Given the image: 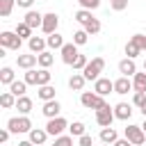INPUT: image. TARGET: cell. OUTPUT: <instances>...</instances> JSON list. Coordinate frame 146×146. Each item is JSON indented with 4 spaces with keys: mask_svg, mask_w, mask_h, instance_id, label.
<instances>
[{
    "mask_svg": "<svg viewBox=\"0 0 146 146\" xmlns=\"http://www.w3.org/2000/svg\"><path fill=\"white\" fill-rule=\"evenodd\" d=\"M80 139V146H94V139L89 137V135H82V137H78Z\"/></svg>",
    "mask_w": 146,
    "mask_h": 146,
    "instance_id": "cell-44",
    "label": "cell"
},
{
    "mask_svg": "<svg viewBox=\"0 0 146 146\" xmlns=\"http://www.w3.org/2000/svg\"><path fill=\"white\" fill-rule=\"evenodd\" d=\"M110 91H114V82L110 80V78H98L96 82H94V94H98V96H107Z\"/></svg>",
    "mask_w": 146,
    "mask_h": 146,
    "instance_id": "cell-10",
    "label": "cell"
},
{
    "mask_svg": "<svg viewBox=\"0 0 146 146\" xmlns=\"http://www.w3.org/2000/svg\"><path fill=\"white\" fill-rule=\"evenodd\" d=\"M66 128H68V123H66V119H62V116H57V119H48V123H46V132L52 135V137H59Z\"/></svg>",
    "mask_w": 146,
    "mask_h": 146,
    "instance_id": "cell-7",
    "label": "cell"
},
{
    "mask_svg": "<svg viewBox=\"0 0 146 146\" xmlns=\"http://www.w3.org/2000/svg\"><path fill=\"white\" fill-rule=\"evenodd\" d=\"M14 32H16V34H18V36H21V39H27V41H30V39H32V27H30V25H27V23H18V25H16V30H14Z\"/></svg>",
    "mask_w": 146,
    "mask_h": 146,
    "instance_id": "cell-26",
    "label": "cell"
},
{
    "mask_svg": "<svg viewBox=\"0 0 146 146\" xmlns=\"http://www.w3.org/2000/svg\"><path fill=\"white\" fill-rule=\"evenodd\" d=\"M27 46H30V52H32V55H41V52L46 50L48 41H46V39H41V36H32V39L27 41Z\"/></svg>",
    "mask_w": 146,
    "mask_h": 146,
    "instance_id": "cell-14",
    "label": "cell"
},
{
    "mask_svg": "<svg viewBox=\"0 0 146 146\" xmlns=\"http://www.w3.org/2000/svg\"><path fill=\"white\" fill-rule=\"evenodd\" d=\"M16 2H18V7H23V9H27V11H30V7H32V2H34V0H16Z\"/></svg>",
    "mask_w": 146,
    "mask_h": 146,
    "instance_id": "cell-45",
    "label": "cell"
},
{
    "mask_svg": "<svg viewBox=\"0 0 146 146\" xmlns=\"http://www.w3.org/2000/svg\"><path fill=\"white\" fill-rule=\"evenodd\" d=\"M144 73H146V62H144Z\"/></svg>",
    "mask_w": 146,
    "mask_h": 146,
    "instance_id": "cell-51",
    "label": "cell"
},
{
    "mask_svg": "<svg viewBox=\"0 0 146 146\" xmlns=\"http://www.w3.org/2000/svg\"><path fill=\"white\" fill-rule=\"evenodd\" d=\"M144 100H146V94H144V91H135V98H132V103H135L137 107H141V105H144Z\"/></svg>",
    "mask_w": 146,
    "mask_h": 146,
    "instance_id": "cell-42",
    "label": "cell"
},
{
    "mask_svg": "<svg viewBox=\"0 0 146 146\" xmlns=\"http://www.w3.org/2000/svg\"><path fill=\"white\" fill-rule=\"evenodd\" d=\"M23 23H27V25L34 30V27H41V25H43V16H41L39 11H34V9H30V11L25 14V21H23Z\"/></svg>",
    "mask_w": 146,
    "mask_h": 146,
    "instance_id": "cell-15",
    "label": "cell"
},
{
    "mask_svg": "<svg viewBox=\"0 0 146 146\" xmlns=\"http://www.w3.org/2000/svg\"><path fill=\"white\" fill-rule=\"evenodd\" d=\"M125 139L135 146H141L146 141V132L141 130V125H128L125 128Z\"/></svg>",
    "mask_w": 146,
    "mask_h": 146,
    "instance_id": "cell-5",
    "label": "cell"
},
{
    "mask_svg": "<svg viewBox=\"0 0 146 146\" xmlns=\"http://www.w3.org/2000/svg\"><path fill=\"white\" fill-rule=\"evenodd\" d=\"M112 146H135V144H130L128 139H116V141H114Z\"/></svg>",
    "mask_w": 146,
    "mask_h": 146,
    "instance_id": "cell-46",
    "label": "cell"
},
{
    "mask_svg": "<svg viewBox=\"0 0 146 146\" xmlns=\"http://www.w3.org/2000/svg\"><path fill=\"white\" fill-rule=\"evenodd\" d=\"M78 2H80V7H82V9H89V11L100 7V0H78Z\"/></svg>",
    "mask_w": 146,
    "mask_h": 146,
    "instance_id": "cell-40",
    "label": "cell"
},
{
    "mask_svg": "<svg viewBox=\"0 0 146 146\" xmlns=\"http://www.w3.org/2000/svg\"><path fill=\"white\" fill-rule=\"evenodd\" d=\"M105 146H110V144H105Z\"/></svg>",
    "mask_w": 146,
    "mask_h": 146,
    "instance_id": "cell-52",
    "label": "cell"
},
{
    "mask_svg": "<svg viewBox=\"0 0 146 146\" xmlns=\"http://www.w3.org/2000/svg\"><path fill=\"white\" fill-rule=\"evenodd\" d=\"M52 146H73V137L71 135H59V137H55Z\"/></svg>",
    "mask_w": 146,
    "mask_h": 146,
    "instance_id": "cell-38",
    "label": "cell"
},
{
    "mask_svg": "<svg viewBox=\"0 0 146 146\" xmlns=\"http://www.w3.org/2000/svg\"><path fill=\"white\" fill-rule=\"evenodd\" d=\"M36 57H39V66H41V68H48V66L55 62L52 52H48V50H43V52H41V55H36Z\"/></svg>",
    "mask_w": 146,
    "mask_h": 146,
    "instance_id": "cell-29",
    "label": "cell"
},
{
    "mask_svg": "<svg viewBox=\"0 0 146 146\" xmlns=\"http://www.w3.org/2000/svg\"><path fill=\"white\" fill-rule=\"evenodd\" d=\"M27 84H39V71H34V68H30V71H25V78H23Z\"/></svg>",
    "mask_w": 146,
    "mask_h": 146,
    "instance_id": "cell-37",
    "label": "cell"
},
{
    "mask_svg": "<svg viewBox=\"0 0 146 146\" xmlns=\"http://www.w3.org/2000/svg\"><path fill=\"white\" fill-rule=\"evenodd\" d=\"M36 96H39L43 103H48V100H55V87H50V84H43V87H39Z\"/></svg>",
    "mask_w": 146,
    "mask_h": 146,
    "instance_id": "cell-21",
    "label": "cell"
},
{
    "mask_svg": "<svg viewBox=\"0 0 146 146\" xmlns=\"http://www.w3.org/2000/svg\"><path fill=\"white\" fill-rule=\"evenodd\" d=\"M43 116H48V119H57L59 116V112H62V105L57 103V100H48V103H43Z\"/></svg>",
    "mask_w": 146,
    "mask_h": 146,
    "instance_id": "cell-13",
    "label": "cell"
},
{
    "mask_svg": "<svg viewBox=\"0 0 146 146\" xmlns=\"http://www.w3.org/2000/svg\"><path fill=\"white\" fill-rule=\"evenodd\" d=\"M57 25H59V16H57L55 11L43 14V25H41V30H43L46 34H55V32H57Z\"/></svg>",
    "mask_w": 146,
    "mask_h": 146,
    "instance_id": "cell-8",
    "label": "cell"
},
{
    "mask_svg": "<svg viewBox=\"0 0 146 146\" xmlns=\"http://www.w3.org/2000/svg\"><path fill=\"white\" fill-rule=\"evenodd\" d=\"M132 87H135V91H144L146 94V73H137L135 80H132Z\"/></svg>",
    "mask_w": 146,
    "mask_h": 146,
    "instance_id": "cell-28",
    "label": "cell"
},
{
    "mask_svg": "<svg viewBox=\"0 0 146 146\" xmlns=\"http://www.w3.org/2000/svg\"><path fill=\"white\" fill-rule=\"evenodd\" d=\"M30 141L34 144V146H41L43 141H46V137H48V132H46V128H32L30 132Z\"/></svg>",
    "mask_w": 146,
    "mask_h": 146,
    "instance_id": "cell-16",
    "label": "cell"
},
{
    "mask_svg": "<svg viewBox=\"0 0 146 146\" xmlns=\"http://www.w3.org/2000/svg\"><path fill=\"white\" fill-rule=\"evenodd\" d=\"M46 41H48V48H52V50H57V48L62 50V48H64V36L57 34V32H55V34H48Z\"/></svg>",
    "mask_w": 146,
    "mask_h": 146,
    "instance_id": "cell-24",
    "label": "cell"
},
{
    "mask_svg": "<svg viewBox=\"0 0 146 146\" xmlns=\"http://www.w3.org/2000/svg\"><path fill=\"white\" fill-rule=\"evenodd\" d=\"M87 41H89V34H87L84 30H78V32L73 34V43H75V46H84Z\"/></svg>",
    "mask_w": 146,
    "mask_h": 146,
    "instance_id": "cell-35",
    "label": "cell"
},
{
    "mask_svg": "<svg viewBox=\"0 0 146 146\" xmlns=\"http://www.w3.org/2000/svg\"><path fill=\"white\" fill-rule=\"evenodd\" d=\"M114 116L121 119V121H128V119L132 116V107H130L128 103H119V105L114 107Z\"/></svg>",
    "mask_w": 146,
    "mask_h": 146,
    "instance_id": "cell-18",
    "label": "cell"
},
{
    "mask_svg": "<svg viewBox=\"0 0 146 146\" xmlns=\"http://www.w3.org/2000/svg\"><path fill=\"white\" fill-rule=\"evenodd\" d=\"M14 5H16V0H0V16L7 18L11 14V9H14Z\"/></svg>",
    "mask_w": 146,
    "mask_h": 146,
    "instance_id": "cell-31",
    "label": "cell"
},
{
    "mask_svg": "<svg viewBox=\"0 0 146 146\" xmlns=\"http://www.w3.org/2000/svg\"><path fill=\"white\" fill-rule=\"evenodd\" d=\"M68 130H71V137H82V135H87V132H84V123H82V121H73V123L68 125Z\"/></svg>",
    "mask_w": 146,
    "mask_h": 146,
    "instance_id": "cell-30",
    "label": "cell"
},
{
    "mask_svg": "<svg viewBox=\"0 0 146 146\" xmlns=\"http://www.w3.org/2000/svg\"><path fill=\"white\" fill-rule=\"evenodd\" d=\"M50 78H52V73H50L48 68H39V84H36V87L50 84Z\"/></svg>",
    "mask_w": 146,
    "mask_h": 146,
    "instance_id": "cell-36",
    "label": "cell"
},
{
    "mask_svg": "<svg viewBox=\"0 0 146 146\" xmlns=\"http://www.w3.org/2000/svg\"><path fill=\"white\" fill-rule=\"evenodd\" d=\"M82 30H84L87 34H98V32H100V21H98V18H91Z\"/></svg>",
    "mask_w": 146,
    "mask_h": 146,
    "instance_id": "cell-33",
    "label": "cell"
},
{
    "mask_svg": "<svg viewBox=\"0 0 146 146\" xmlns=\"http://www.w3.org/2000/svg\"><path fill=\"white\" fill-rule=\"evenodd\" d=\"M18 146H34V144H32L30 139H25V141H18Z\"/></svg>",
    "mask_w": 146,
    "mask_h": 146,
    "instance_id": "cell-48",
    "label": "cell"
},
{
    "mask_svg": "<svg viewBox=\"0 0 146 146\" xmlns=\"http://www.w3.org/2000/svg\"><path fill=\"white\" fill-rule=\"evenodd\" d=\"M59 52H62V62H64V64H68V66H73L75 57L80 55V52H78V46H75L73 41H71V43H64V48H62Z\"/></svg>",
    "mask_w": 146,
    "mask_h": 146,
    "instance_id": "cell-9",
    "label": "cell"
},
{
    "mask_svg": "<svg viewBox=\"0 0 146 146\" xmlns=\"http://www.w3.org/2000/svg\"><path fill=\"white\" fill-rule=\"evenodd\" d=\"M125 7H128V0H114V2H112V9H114V11H123Z\"/></svg>",
    "mask_w": 146,
    "mask_h": 146,
    "instance_id": "cell-43",
    "label": "cell"
},
{
    "mask_svg": "<svg viewBox=\"0 0 146 146\" xmlns=\"http://www.w3.org/2000/svg\"><path fill=\"white\" fill-rule=\"evenodd\" d=\"M139 52H141V50H139V46H137L135 41H128V43H125V55H128V59H135Z\"/></svg>",
    "mask_w": 146,
    "mask_h": 146,
    "instance_id": "cell-34",
    "label": "cell"
},
{
    "mask_svg": "<svg viewBox=\"0 0 146 146\" xmlns=\"http://www.w3.org/2000/svg\"><path fill=\"white\" fill-rule=\"evenodd\" d=\"M25 89H27V82H25V80H16V82H11V84H9V91H11L16 98L25 96Z\"/></svg>",
    "mask_w": 146,
    "mask_h": 146,
    "instance_id": "cell-22",
    "label": "cell"
},
{
    "mask_svg": "<svg viewBox=\"0 0 146 146\" xmlns=\"http://www.w3.org/2000/svg\"><path fill=\"white\" fill-rule=\"evenodd\" d=\"M139 110H141V114H144V119H146V100H144V105H141Z\"/></svg>",
    "mask_w": 146,
    "mask_h": 146,
    "instance_id": "cell-49",
    "label": "cell"
},
{
    "mask_svg": "<svg viewBox=\"0 0 146 146\" xmlns=\"http://www.w3.org/2000/svg\"><path fill=\"white\" fill-rule=\"evenodd\" d=\"M135 87H132V82H130V78H125V75H121L116 82H114V94H119V96H123V94H128V91H132Z\"/></svg>",
    "mask_w": 146,
    "mask_h": 146,
    "instance_id": "cell-12",
    "label": "cell"
},
{
    "mask_svg": "<svg viewBox=\"0 0 146 146\" xmlns=\"http://www.w3.org/2000/svg\"><path fill=\"white\" fill-rule=\"evenodd\" d=\"M119 71H121V75H125V78H130V75L135 78V75H137L135 59H128V57H125V59H121V62H119Z\"/></svg>",
    "mask_w": 146,
    "mask_h": 146,
    "instance_id": "cell-11",
    "label": "cell"
},
{
    "mask_svg": "<svg viewBox=\"0 0 146 146\" xmlns=\"http://www.w3.org/2000/svg\"><path fill=\"white\" fill-rule=\"evenodd\" d=\"M91 18H94V16H91V11H89V9H78V11H75V21H78V23H82V25H87Z\"/></svg>",
    "mask_w": 146,
    "mask_h": 146,
    "instance_id": "cell-32",
    "label": "cell"
},
{
    "mask_svg": "<svg viewBox=\"0 0 146 146\" xmlns=\"http://www.w3.org/2000/svg\"><path fill=\"white\" fill-rule=\"evenodd\" d=\"M84 82H87V80H84L82 73H73V75L68 78V87H71L73 91H82V89H84Z\"/></svg>",
    "mask_w": 146,
    "mask_h": 146,
    "instance_id": "cell-19",
    "label": "cell"
},
{
    "mask_svg": "<svg viewBox=\"0 0 146 146\" xmlns=\"http://www.w3.org/2000/svg\"><path fill=\"white\" fill-rule=\"evenodd\" d=\"M9 135H11V132H9V130H0V141H2V144H5V141H7V139H9Z\"/></svg>",
    "mask_w": 146,
    "mask_h": 146,
    "instance_id": "cell-47",
    "label": "cell"
},
{
    "mask_svg": "<svg viewBox=\"0 0 146 146\" xmlns=\"http://www.w3.org/2000/svg\"><path fill=\"white\" fill-rule=\"evenodd\" d=\"M112 2H114V0H112Z\"/></svg>",
    "mask_w": 146,
    "mask_h": 146,
    "instance_id": "cell-53",
    "label": "cell"
},
{
    "mask_svg": "<svg viewBox=\"0 0 146 146\" xmlns=\"http://www.w3.org/2000/svg\"><path fill=\"white\" fill-rule=\"evenodd\" d=\"M16 64L21 66V68H25V71H30L34 64H39V57L36 55H18V59H16Z\"/></svg>",
    "mask_w": 146,
    "mask_h": 146,
    "instance_id": "cell-17",
    "label": "cell"
},
{
    "mask_svg": "<svg viewBox=\"0 0 146 146\" xmlns=\"http://www.w3.org/2000/svg\"><path fill=\"white\" fill-rule=\"evenodd\" d=\"M16 110H18L23 116H27V114L32 112V98H27V96H21V98L16 100Z\"/></svg>",
    "mask_w": 146,
    "mask_h": 146,
    "instance_id": "cell-20",
    "label": "cell"
},
{
    "mask_svg": "<svg viewBox=\"0 0 146 146\" xmlns=\"http://www.w3.org/2000/svg\"><path fill=\"white\" fill-rule=\"evenodd\" d=\"M7 130L14 132V135H18V132H30V130H32V121H30L27 116H11V119L7 121Z\"/></svg>",
    "mask_w": 146,
    "mask_h": 146,
    "instance_id": "cell-2",
    "label": "cell"
},
{
    "mask_svg": "<svg viewBox=\"0 0 146 146\" xmlns=\"http://www.w3.org/2000/svg\"><path fill=\"white\" fill-rule=\"evenodd\" d=\"M116 139H119V135H116L114 128H103V130H100V141H103V144H114Z\"/></svg>",
    "mask_w": 146,
    "mask_h": 146,
    "instance_id": "cell-23",
    "label": "cell"
},
{
    "mask_svg": "<svg viewBox=\"0 0 146 146\" xmlns=\"http://www.w3.org/2000/svg\"><path fill=\"white\" fill-rule=\"evenodd\" d=\"M116 116H114V110L110 107V105H105L103 110H98L96 112V123L100 125V128H112V121H114Z\"/></svg>",
    "mask_w": 146,
    "mask_h": 146,
    "instance_id": "cell-6",
    "label": "cell"
},
{
    "mask_svg": "<svg viewBox=\"0 0 146 146\" xmlns=\"http://www.w3.org/2000/svg\"><path fill=\"white\" fill-rule=\"evenodd\" d=\"M16 100H18V98H16L11 91H5V94L0 96V105H2L5 110H11V107H16Z\"/></svg>",
    "mask_w": 146,
    "mask_h": 146,
    "instance_id": "cell-25",
    "label": "cell"
},
{
    "mask_svg": "<svg viewBox=\"0 0 146 146\" xmlns=\"http://www.w3.org/2000/svg\"><path fill=\"white\" fill-rule=\"evenodd\" d=\"M141 130H144V132H146V119H144V125H141Z\"/></svg>",
    "mask_w": 146,
    "mask_h": 146,
    "instance_id": "cell-50",
    "label": "cell"
},
{
    "mask_svg": "<svg viewBox=\"0 0 146 146\" xmlns=\"http://www.w3.org/2000/svg\"><path fill=\"white\" fill-rule=\"evenodd\" d=\"M103 68H105V59H103V57H94V59L84 66L82 75H84V80H94V82H96V80L100 78Z\"/></svg>",
    "mask_w": 146,
    "mask_h": 146,
    "instance_id": "cell-1",
    "label": "cell"
},
{
    "mask_svg": "<svg viewBox=\"0 0 146 146\" xmlns=\"http://www.w3.org/2000/svg\"><path fill=\"white\" fill-rule=\"evenodd\" d=\"M87 64H89V59H87L84 55H78V57H75V62H73V68H75V71H84V66H87Z\"/></svg>",
    "mask_w": 146,
    "mask_h": 146,
    "instance_id": "cell-39",
    "label": "cell"
},
{
    "mask_svg": "<svg viewBox=\"0 0 146 146\" xmlns=\"http://www.w3.org/2000/svg\"><path fill=\"white\" fill-rule=\"evenodd\" d=\"M0 82H2V84H11V82H16L14 71H11L9 66H2V68H0Z\"/></svg>",
    "mask_w": 146,
    "mask_h": 146,
    "instance_id": "cell-27",
    "label": "cell"
},
{
    "mask_svg": "<svg viewBox=\"0 0 146 146\" xmlns=\"http://www.w3.org/2000/svg\"><path fill=\"white\" fill-rule=\"evenodd\" d=\"M80 103L87 107V110H103L107 103H105V98L103 96H98V94H89V91H82V96H80Z\"/></svg>",
    "mask_w": 146,
    "mask_h": 146,
    "instance_id": "cell-3",
    "label": "cell"
},
{
    "mask_svg": "<svg viewBox=\"0 0 146 146\" xmlns=\"http://www.w3.org/2000/svg\"><path fill=\"white\" fill-rule=\"evenodd\" d=\"M0 46L2 48H9V50H21L23 39L16 32H0Z\"/></svg>",
    "mask_w": 146,
    "mask_h": 146,
    "instance_id": "cell-4",
    "label": "cell"
},
{
    "mask_svg": "<svg viewBox=\"0 0 146 146\" xmlns=\"http://www.w3.org/2000/svg\"><path fill=\"white\" fill-rule=\"evenodd\" d=\"M130 41H135V43L139 46V50H146V34H135Z\"/></svg>",
    "mask_w": 146,
    "mask_h": 146,
    "instance_id": "cell-41",
    "label": "cell"
}]
</instances>
